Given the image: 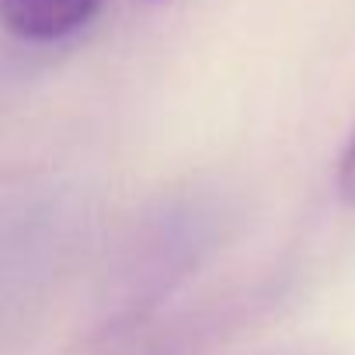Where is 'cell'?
I'll use <instances>...</instances> for the list:
<instances>
[{
	"label": "cell",
	"mask_w": 355,
	"mask_h": 355,
	"mask_svg": "<svg viewBox=\"0 0 355 355\" xmlns=\"http://www.w3.org/2000/svg\"><path fill=\"white\" fill-rule=\"evenodd\" d=\"M101 0H0V25L25 42H60L80 32Z\"/></svg>",
	"instance_id": "cell-1"
},
{
	"label": "cell",
	"mask_w": 355,
	"mask_h": 355,
	"mask_svg": "<svg viewBox=\"0 0 355 355\" xmlns=\"http://www.w3.org/2000/svg\"><path fill=\"white\" fill-rule=\"evenodd\" d=\"M338 192H341L345 202L355 206V132H352V139H348V146L338 160Z\"/></svg>",
	"instance_id": "cell-2"
}]
</instances>
